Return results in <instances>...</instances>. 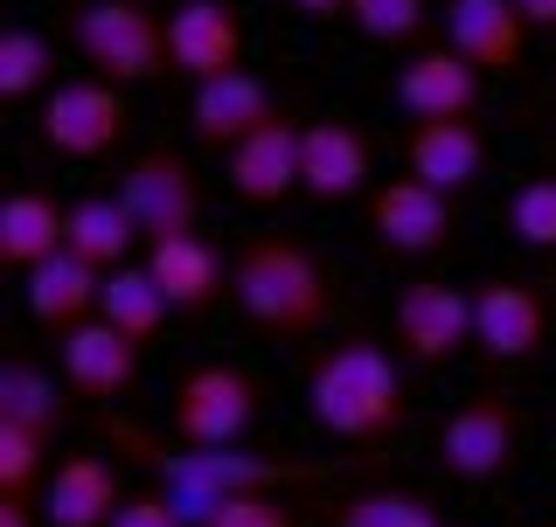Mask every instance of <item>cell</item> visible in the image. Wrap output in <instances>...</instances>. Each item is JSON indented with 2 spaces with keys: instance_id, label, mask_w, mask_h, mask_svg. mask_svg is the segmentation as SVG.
Instances as JSON below:
<instances>
[{
  "instance_id": "cell-1",
  "label": "cell",
  "mask_w": 556,
  "mask_h": 527,
  "mask_svg": "<svg viewBox=\"0 0 556 527\" xmlns=\"http://www.w3.org/2000/svg\"><path fill=\"white\" fill-rule=\"evenodd\" d=\"M112 437L126 445V459L153 472V486L174 500V514L188 527H208L216 506L251 500V493H286V486H320V465L306 459H271L251 445H181V437H147L132 424H112Z\"/></svg>"
},
{
  "instance_id": "cell-2",
  "label": "cell",
  "mask_w": 556,
  "mask_h": 527,
  "mask_svg": "<svg viewBox=\"0 0 556 527\" xmlns=\"http://www.w3.org/2000/svg\"><path fill=\"white\" fill-rule=\"evenodd\" d=\"M230 292L237 312L251 320L265 340H313L334 320V285H327V264L292 236H251L230 264Z\"/></svg>"
},
{
  "instance_id": "cell-3",
  "label": "cell",
  "mask_w": 556,
  "mask_h": 527,
  "mask_svg": "<svg viewBox=\"0 0 556 527\" xmlns=\"http://www.w3.org/2000/svg\"><path fill=\"white\" fill-rule=\"evenodd\" d=\"M306 410L341 445H382L404 424V368L390 347L362 340V333L341 347H320L306 368Z\"/></svg>"
},
{
  "instance_id": "cell-4",
  "label": "cell",
  "mask_w": 556,
  "mask_h": 527,
  "mask_svg": "<svg viewBox=\"0 0 556 527\" xmlns=\"http://www.w3.org/2000/svg\"><path fill=\"white\" fill-rule=\"evenodd\" d=\"M70 42L91 63V77L104 83H153L174 77V49H167V14H153L147 0H77L70 8Z\"/></svg>"
},
{
  "instance_id": "cell-5",
  "label": "cell",
  "mask_w": 556,
  "mask_h": 527,
  "mask_svg": "<svg viewBox=\"0 0 556 527\" xmlns=\"http://www.w3.org/2000/svg\"><path fill=\"white\" fill-rule=\"evenodd\" d=\"M265 416V389L257 375H243L237 361H202L174 382L167 396V424L181 445H243Z\"/></svg>"
},
{
  "instance_id": "cell-6",
  "label": "cell",
  "mask_w": 556,
  "mask_h": 527,
  "mask_svg": "<svg viewBox=\"0 0 556 527\" xmlns=\"http://www.w3.org/2000/svg\"><path fill=\"white\" fill-rule=\"evenodd\" d=\"M112 195L126 202V216L139 222V236H147V243L202 236V181H195V167H188L174 146H147V153H132Z\"/></svg>"
},
{
  "instance_id": "cell-7",
  "label": "cell",
  "mask_w": 556,
  "mask_h": 527,
  "mask_svg": "<svg viewBox=\"0 0 556 527\" xmlns=\"http://www.w3.org/2000/svg\"><path fill=\"white\" fill-rule=\"evenodd\" d=\"M515 451H521V410H515V396H501V389L466 396L439 424V465L459 486H494L501 472L515 465Z\"/></svg>"
},
{
  "instance_id": "cell-8",
  "label": "cell",
  "mask_w": 556,
  "mask_h": 527,
  "mask_svg": "<svg viewBox=\"0 0 556 527\" xmlns=\"http://www.w3.org/2000/svg\"><path fill=\"white\" fill-rule=\"evenodd\" d=\"M132 112H126V91L104 77H70L42 98V118H35V139L63 160H104V153L126 139Z\"/></svg>"
},
{
  "instance_id": "cell-9",
  "label": "cell",
  "mask_w": 556,
  "mask_h": 527,
  "mask_svg": "<svg viewBox=\"0 0 556 527\" xmlns=\"http://www.w3.org/2000/svg\"><path fill=\"white\" fill-rule=\"evenodd\" d=\"M390 333L410 368H445L459 347H473V292L445 285V278H417L396 292Z\"/></svg>"
},
{
  "instance_id": "cell-10",
  "label": "cell",
  "mask_w": 556,
  "mask_h": 527,
  "mask_svg": "<svg viewBox=\"0 0 556 527\" xmlns=\"http://www.w3.org/2000/svg\"><path fill=\"white\" fill-rule=\"evenodd\" d=\"M549 326H556V306L529 278H480L473 285V347L486 361H501V368L529 361L549 340Z\"/></svg>"
},
{
  "instance_id": "cell-11",
  "label": "cell",
  "mask_w": 556,
  "mask_h": 527,
  "mask_svg": "<svg viewBox=\"0 0 556 527\" xmlns=\"http://www.w3.org/2000/svg\"><path fill=\"white\" fill-rule=\"evenodd\" d=\"M369 173H376V146L355 118H306V132H300V195L306 202L334 208V202L376 195Z\"/></svg>"
},
{
  "instance_id": "cell-12",
  "label": "cell",
  "mask_w": 556,
  "mask_h": 527,
  "mask_svg": "<svg viewBox=\"0 0 556 527\" xmlns=\"http://www.w3.org/2000/svg\"><path fill=\"white\" fill-rule=\"evenodd\" d=\"M452 195H439L431 181L417 173H396L369 195V236L382 243L390 257H439L452 243Z\"/></svg>"
},
{
  "instance_id": "cell-13",
  "label": "cell",
  "mask_w": 556,
  "mask_h": 527,
  "mask_svg": "<svg viewBox=\"0 0 556 527\" xmlns=\"http://www.w3.org/2000/svg\"><path fill=\"white\" fill-rule=\"evenodd\" d=\"M480 98H486V77L452 42L410 49L404 69H396V104H404L417 126H439V118H480Z\"/></svg>"
},
{
  "instance_id": "cell-14",
  "label": "cell",
  "mask_w": 556,
  "mask_h": 527,
  "mask_svg": "<svg viewBox=\"0 0 556 527\" xmlns=\"http://www.w3.org/2000/svg\"><path fill=\"white\" fill-rule=\"evenodd\" d=\"M300 132L306 126H292V118H271L223 153V181L243 208H278L300 195Z\"/></svg>"
},
{
  "instance_id": "cell-15",
  "label": "cell",
  "mask_w": 556,
  "mask_h": 527,
  "mask_svg": "<svg viewBox=\"0 0 556 527\" xmlns=\"http://www.w3.org/2000/svg\"><path fill=\"white\" fill-rule=\"evenodd\" d=\"M271 118H286V112H278L271 83L251 77V69L208 77V83H195V98H188V132H195V146H216V153H230L237 139H251L257 126H271Z\"/></svg>"
},
{
  "instance_id": "cell-16",
  "label": "cell",
  "mask_w": 556,
  "mask_h": 527,
  "mask_svg": "<svg viewBox=\"0 0 556 527\" xmlns=\"http://www.w3.org/2000/svg\"><path fill=\"white\" fill-rule=\"evenodd\" d=\"M167 49H174V69L188 83H208V77H230L243 69V22L230 0H181L167 14Z\"/></svg>"
},
{
  "instance_id": "cell-17",
  "label": "cell",
  "mask_w": 556,
  "mask_h": 527,
  "mask_svg": "<svg viewBox=\"0 0 556 527\" xmlns=\"http://www.w3.org/2000/svg\"><path fill=\"white\" fill-rule=\"evenodd\" d=\"M56 368L84 402H118L139 382V340H126V333L104 326V320H84L56 340Z\"/></svg>"
},
{
  "instance_id": "cell-18",
  "label": "cell",
  "mask_w": 556,
  "mask_h": 527,
  "mask_svg": "<svg viewBox=\"0 0 556 527\" xmlns=\"http://www.w3.org/2000/svg\"><path fill=\"white\" fill-rule=\"evenodd\" d=\"M118 506H126L118 465L98 459V451L56 459V472H49V486H42V520L49 527H112Z\"/></svg>"
},
{
  "instance_id": "cell-19",
  "label": "cell",
  "mask_w": 556,
  "mask_h": 527,
  "mask_svg": "<svg viewBox=\"0 0 556 527\" xmlns=\"http://www.w3.org/2000/svg\"><path fill=\"white\" fill-rule=\"evenodd\" d=\"M153 271V285L167 292V306L181 312V320H202L208 306H216L223 292H230V264L208 236H174V243H147V257H139Z\"/></svg>"
},
{
  "instance_id": "cell-20",
  "label": "cell",
  "mask_w": 556,
  "mask_h": 527,
  "mask_svg": "<svg viewBox=\"0 0 556 527\" xmlns=\"http://www.w3.org/2000/svg\"><path fill=\"white\" fill-rule=\"evenodd\" d=\"M404 173L431 181L439 195H466L486 173V139L473 118H439V126H410L404 139Z\"/></svg>"
},
{
  "instance_id": "cell-21",
  "label": "cell",
  "mask_w": 556,
  "mask_h": 527,
  "mask_svg": "<svg viewBox=\"0 0 556 527\" xmlns=\"http://www.w3.org/2000/svg\"><path fill=\"white\" fill-rule=\"evenodd\" d=\"M70 250V208L42 188H14L0 202V271H42L49 257Z\"/></svg>"
},
{
  "instance_id": "cell-22",
  "label": "cell",
  "mask_w": 556,
  "mask_h": 527,
  "mask_svg": "<svg viewBox=\"0 0 556 527\" xmlns=\"http://www.w3.org/2000/svg\"><path fill=\"white\" fill-rule=\"evenodd\" d=\"M445 42L480 69H515L529 49V22L515 0H445Z\"/></svg>"
},
{
  "instance_id": "cell-23",
  "label": "cell",
  "mask_w": 556,
  "mask_h": 527,
  "mask_svg": "<svg viewBox=\"0 0 556 527\" xmlns=\"http://www.w3.org/2000/svg\"><path fill=\"white\" fill-rule=\"evenodd\" d=\"M22 298H28V320L35 326H42V333H56V340H63V333L70 326H84V320H98V298H104V271H98V264H84V257H49L42 264V271H28L22 278Z\"/></svg>"
},
{
  "instance_id": "cell-24",
  "label": "cell",
  "mask_w": 556,
  "mask_h": 527,
  "mask_svg": "<svg viewBox=\"0 0 556 527\" xmlns=\"http://www.w3.org/2000/svg\"><path fill=\"white\" fill-rule=\"evenodd\" d=\"M0 424H22V430H35V437L56 445L63 424H70L63 382L49 375V368H35L28 355H8V361H0Z\"/></svg>"
},
{
  "instance_id": "cell-25",
  "label": "cell",
  "mask_w": 556,
  "mask_h": 527,
  "mask_svg": "<svg viewBox=\"0 0 556 527\" xmlns=\"http://www.w3.org/2000/svg\"><path fill=\"white\" fill-rule=\"evenodd\" d=\"M139 243H147V236H139V222L126 216V202H118V195L70 202V257L98 264V271H118V264H132Z\"/></svg>"
},
{
  "instance_id": "cell-26",
  "label": "cell",
  "mask_w": 556,
  "mask_h": 527,
  "mask_svg": "<svg viewBox=\"0 0 556 527\" xmlns=\"http://www.w3.org/2000/svg\"><path fill=\"white\" fill-rule=\"evenodd\" d=\"M167 312H174V306H167V292L153 285L147 264H118V271H104V298H98V320H104V326H118L126 340L147 347L153 333L167 326Z\"/></svg>"
},
{
  "instance_id": "cell-27",
  "label": "cell",
  "mask_w": 556,
  "mask_h": 527,
  "mask_svg": "<svg viewBox=\"0 0 556 527\" xmlns=\"http://www.w3.org/2000/svg\"><path fill=\"white\" fill-rule=\"evenodd\" d=\"M49 77H56V42L42 28H0V104L56 91Z\"/></svg>"
},
{
  "instance_id": "cell-28",
  "label": "cell",
  "mask_w": 556,
  "mask_h": 527,
  "mask_svg": "<svg viewBox=\"0 0 556 527\" xmlns=\"http://www.w3.org/2000/svg\"><path fill=\"white\" fill-rule=\"evenodd\" d=\"M348 22H355L362 42H376V49H425L431 0H355Z\"/></svg>"
},
{
  "instance_id": "cell-29",
  "label": "cell",
  "mask_w": 556,
  "mask_h": 527,
  "mask_svg": "<svg viewBox=\"0 0 556 527\" xmlns=\"http://www.w3.org/2000/svg\"><path fill=\"white\" fill-rule=\"evenodd\" d=\"M334 527H445V514L425 493H404V486H376V493H355L334 514Z\"/></svg>"
},
{
  "instance_id": "cell-30",
  "label": "cell",
  "mask_w": 556,
  "mask_h": 527,
  "mask_svg": "<svg viewBox=\"0 0 556 527\" xmlns=\"http://www.w3.org/2000/svg\"><path fill=\"white\" fill-rule=\"evenodd\" d=\"M49 437H35L22 424H0V500H35L49 486Z\"/></svg>"
},
{
  "instance_id": "cell-31",
  "label": "cell",
  "mask_w": 556,
  "mask_h": 527,
  "mask_svg": "<svg viewBox=\"0 0 556 527\" xmlns=\"http://www.w3.org/2000/svg\"><path fill=\"white\" fill-rule=\"evenodd\" d=\"M508 236L529 250H556V173H529L508 195Z\"/></svg>"
},
{
  "instance_id": "cell-32",
  "label": "cell",
  "mask_w": 556,
  "mask_h": 527,
  "mask_svg": "<svg viewBox=\"0 0 556 527\" xmlns=\"http://www.w3.org/2000/svg\"><path fill=\"white\" fill-rule=\"evenodd\" d=\"M208 527H300V520H292V506L278 500V493H251V500L216 506V520H208Z\"/></svg>"
},
{
  "instance_id": "cell-33",
  "label": "cell",
  "mask_w": 556,
  "mask_h": 527,
  "mask_svg": "<svg viewBox=\"0 0 556 527\" xmlns=\"http://www.w3.org/2000/svg\"><path fill=\"white\" fill-rule=\"evenodd\" d=\"M112 527H188V520L174 514V500L153 486V493H126V506L112 514Z\"/></svg>"
},
{
  "instance_id": "cell-34",
  "label": "cell",
  "mask_w": 556,
  "mask_h": 527,
  "mask_svg": "<svg viewBox=\"0 0 556 527\" xmlns=\"http://www.w3.org/2000/svg\"><path fill=\"white\" fill-rule=\"evenodd\" d=\"M292 14H300V22H348V8H355V0H286Z\"/></svg>"
},
{
  "instance_id": "cell-35",
  "label": "cell",
  "mask_w": 556,
  "mask_h": 527,
  "mask_svg": "<svg viewBox=\"0 0 556 527\" xmlns=\"http://www.w3.org/2000/svg\"><path fill=\"white\" fill-rule=\"evenodd\" d=\"M0 527H49L35 500H0Z\"/></svg>"
},
{
  "instance_id": "cell-36",
  "label": "cell",
  "mask_w": 556,
  "mask_h": 527,
  "mask_svg": "<svg viewBox=\"0 0 556 527\" xmlns=\"http://www.w3.org/2000/svg\"><path fill=\"white\" fill-rule=\"evenodd\" d=\"M515 8H521L529 28H556V0H515Z\"/></svg>"
}]
</instances>
